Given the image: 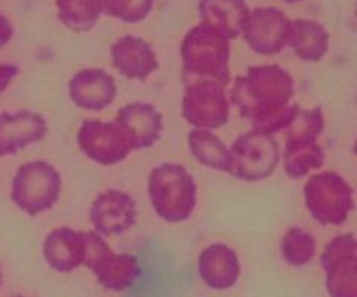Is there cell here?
<instances>
[{
    "label": "cell",
    "mask_w": 357,
    "mask_h": 297,
    "mask_svg": "<svg viewBox=\"0 0 357 297\" xmlns=\"http://www.w3.org/2000/svg\"><path fill=\"white\" fill-rule=\"evenodd\" d=\"M293 37V21L275 7H258L250 10L243 38L251 51L272 56L288 47Z\"/></svg>",
    "instance_id": "12"
},
{
    "label": "cell",
    "mask_w": 357,
    "mask_h": 297,
    "mask_svg": "<svg viewBox=\"0 0 357 297\" xmlns=\"http://www.w3.org/2000/svg\"><path fill=\"white\" fill-rule=\"evenodd\" d=\"M13 24H10V21L7 19L3 14H0V47H3V45L7 44V42L13 38Z\"/></svg>",
    "instance_id": "27"
},
{
    "label": "cell",
    "mask_w": 357,
    "mask_h": 297,
    "mask_svg": "<svg viewBox=\"0 0 357 297\" xmlns=\"http://www.w3.org/2000/svg\"><path fill=\"white\" fill-rule=\"evenodd\" d=\"M295 96L293 77L278 65L251 66L234 80L230 104L248 118L253 131L274 136L288 127L300 106L291 103Z\"/></svg>",
    "instance_id": "1"
},
{
    "label": "cell",
    "mask_w": 357,
    "mask_h": 297,
    "mask_svg": "<svg viewBox=\"0 0 357 297\" xmlns=\"http://www.w3.org/2000/svg\"><path fill=\"white\" fill-rule=\"evenodd\" d=\"M47 134V122L35 111L21 110L0 115V156L14 155L20 150L42 141Z\"/></svg>",
    "instance_id": "16"
},
{
    "label": "cell",
    "mask_w": 357,
    "mask_h": 297,
    "mask_svg": "<svg viewBox=\"0 0 357 297\" xmlns=\"http://www.w3.org/2000/svg\"><path fill=\"white\" fill-rule=\"evenodd\" d=\"M131 139L135 150L152 148L164 131V117L153 104L136 101L121 108L115 118Z\"/></svg>",
    "instance_id": "15"
},
{
    "label": "cell",
    "mask_w": 357,
    "mask_h": 297,
    "mask_svg": "<svg viewBox=\"0 0 357 297\" xmlns=\"http://www.w3.org/2000/svg\"><path fill=\"white\" fill-rule=\"evenodd\" d=\"M230 152L229 174L246 183H257L271 177L281 163V150L274 136L253 131L241 134Z\"/></svg>",
    "instance_id": "7"
},
{
    "label": "cell",
    "mask_w": 357,
    "mask_h": 297,
    "mask_svg": "<svg viewBox=\"0 0 357 297\" xmlns=\"http://www.w3.org/2000/svg\"><path fill=\"white\" fill-rule=\"evenodd\" d=\"M68 96L80 110L103 111L117 96L115 79L101 68L80 70L70 79Z\"/></svg>",
    "instance_id": "14"
},
{
    "label": "cell",
    "mask_w": 357,
    "mask_h": 297,
    "mask_svg": "<svg viewBox=\"0 0 357 297\" xmlns=\"http://www.w3.org/2000/svg\"><path fill=\"white\" fill-rule=\"evenodd\" d=\"M356 17H357V6H356Z\"/></svg>",
    "instance_id": "30"
},
{
    "label": "cell",
    "mask_w": 357,
    "mask_h": 297,
    "mask_svg": "<svg viewBox=\"0 0 357 297\" xmlns=\"http://www.w3.org/2000/svg\"><path fill=\"white\" fill-rule=\"evenodd\" d=\"M282 2H288V3H296V2H300V0H282Z\"/></svg>",
    "instance_id": "29"
},
{
    "label": "cell",
    "mask_w": 357,
    "mask_h": 297,
    "mask_svg": "<svg viewBox=\"0 0 357 297\" xmlns=\"http://www.w3.org/2000/svg\"><path fill=\"white\" fill-rule=\"evenodd\" d=\"M181 115L194 129L215 131L223 127L230 117L227 87L211 80H199L185 86Z\"/></svg>",
    "instance_id": "9"
},
{
    "label": "cell",
    "mask_w": 357,
    "mask_h": 297,
    "mask_svg": "<svg viewBox=\"0 0 357 297\" xmlns=\"http://www.w3.org/2000/svg\"><path fill=\"white\" fill-rule=\"evenodd\" d=\"M101 14L117 17L124 23H139L150 13L155 0H100Z\"/></svg>",
    "instance_id": "25"
},
{
    "label": "cell",
    "mask_w": 357,
    "mask_h": 297,
    "mask_svg": "<svg viewBox=\"0 0 357 297\" xmlns=\"http://www.w3.org/2000/svg\"><path fill=\"white\" fill-rule=\"evenodd\" d=\"M16 297H23V296H16Z\"/></svg>",
    "instance_id": "31"
},
{
    "label": "cell",
    "mask_w": 357,
    "mask_h": 297,
    "mask_svg": "<svg viewBox=\"0 0 357 297\" xmlns=\"http://www.w3.org/2000/svg\"><path fill=\"white\" fill-rule=\"evenodd\" d=\"M86 232L72 228H56L45 236L44 257L52 270L70 273L86 261Z\"/></svg>",
    "instance_id": "19"
},
{
    "label": "cell",
    "mask_w": 357,
    "mask_h": 297,
    "mask_svg": "<svg viewBox=\"0 0 357 297\" xmlns=\"http://www.w3.org/2000/svg\"><path fill=\"white\" fill-rule=\"evenodd\" d=\"M282 257L289 266H305L316 256V239L300 228H291L282 236Z\"/></svg>",
    "instance_id": "24"
},
{
    "label": "cell",
    "mask_w": 357,
    "mask_h": 297,
    "mask_svg": "<svg viewBox=\"0 0 357 297\" xmlns=\"http://www.w3.org/2000/svg\"><path fill=\"white\" fill-rule=\"evenodd\" d=\"M199 14L202 23L229 40H234L243 35L244 24L250 16V7L244 0H201Z\"/></svg>",
    "instance_id": "20"
},
{
    "label": "cell",
    "mask_w": 357,
    "mask_h": 297,
    "mask_svg": "<svg viewBox=\"0 0 357 297\" xmlns=\"http://www.w3.org/2000/svg\"><path fill=\"white\" fill-rule=\"evenodd\" d=\"M331 297H357V239L352 233L335 236L321 254Z\"/></svg>",
    "instance_id": "11"
},
{
    "label": "cell",
    "mask_w": 357,
    "mask_h": 297,
    "mask_svg": "<svg viewBox=\"0 0 357 297\" xmlns=\"http://www.w3.org/2000/svg\"><path fill=\"white\" fill-rule=\"evenodd\" d=\"M86 261L101 285L108 291L122 292L142 277V266L136 256L115 254L105 239L96 232H86Z\"/></svg>",
    "instance_id": "8"
},
{
    "label": "cell",
    "mask_w": 357,
    "mask_h": 297,
    "mask_svg": "<svg viewBox=\"0 0 357 297\" xmlns=\"http://www.w3.org/2000/svg\"><path fill=\"white\" fill-rule=\"evenodd\" d=\"M201 280L213 291H227L237 284L241 263L236 250L225 243H213L199 256Z\"/></svg>",
    "instance_id": "18"
},
{
    "label": "cell",
    "mask_w": 357,
    "mask_h": 297,
    "mask_svg": "<svg viewBox=\"0 0 357 297\" xmlns=\"http://www.w3.org/2000/svg\"><path fill=\"white\" fill-rule=\"evenodd\" d=\"M289 47L302 61L319 63L330 49V33L317 21L295 19Z\"/></svg>",
    "instance_id": "21"
},
{
    "label": "cell",
    "mask_w": 357,
    "mask_h": 297,
    "mask_svg": "<svg viewBox=\"0 0 357 297\" xmlns=\"http://www.w3.org/2000/svg\"><path fill=\"white\" fill-rule=\"evenodd\" d=\"M56 7L59 21L77 33L93 30L101 16L100 0H56Z\"/></svg>",
    "instance_id": "23"
},
{
    "label": "cell",
    "mask_w": 357,
    "mask_h": 297,
    "mask_svg": "<svg viewBox=\"0 0 357 297\" xmlns=\"http://www.w3.org/2000/svg\"><path fill=\"white\" fill-rule=\"evenodd\" d=\"M305 207L323 226H340L354 209V190L333 170L314 174L303 186Z\"/></svg>",
    "instance_id": "5"
},
{
    "label": "cell",
    "mask_w": 357,
    "mask_h": 297,
    "mask_svg": "<svg viewBox=\"0 0 357 297\" xmlns=\"http://www.w3.org/2000/svg\"><path fill=\"white\" fill-rule=\"evenodd\" d=\"M17 66L14 65H0V94L9 87V83L13 82L14 77L17 75Z\"/></svg>",
    "instance_id": "26"
},
{
    "label": "cell",
    "mask_w": 357,
    "mask_h": 297,
    "mask_svg": "<svg viewBox=\"0 0 357 297\" xmlns=\"http://www.w3.org/2000/svg\"><path fill=\"white\" fill-rule=\"evenodd\" d=\"M181 61L185 86L199 80H211L223 87L230 83V40L208 24H197L185 35Z\"/></svg>",
    "instance_id": "2"
},
{
    "label": "cell",
    "mask_w": 357,
    "mask_h": 297,
    "mask_svg": "<svg viewBox=\"0 0 357 297\" xmlns=\"http://www.w3.org/2000/svg\"><path fill=\"white\" fill-rule=\"evenodd\" d=\"M91 225L101 236L122 235L135 226L138 207L135 198L121 190H107L91 204Z\"/></svg>",
    "instance_id": "13"
},
{
    "label": "cell",
    "mask_w": 357,
    "mask_h": 297,
    "mask_svg": "<svg viewBox=\"0 0 357 297\" xmlns=\"http://www.w3.org/2000/svg\"><path fill=\"white\" fill-rule=\"evenodd\" d=\"M112 63L122 77L145 82L157 68L159 59L146 40L132 35L119 38L110 49Z\"/></svg>",
    "instance_id": "17"
},
{
    "label": "cell",
    "mask_w": 357,
    "mask_h": 297,
    "mask_svg": "<svg viewBox=\"0 0 357 297\" xmlns=\"http://www.w3.org/2000/svg\"><path fill=\"white\" fill-rule=\"evenodd\" d=\"M324 131V113L319 106L296 111V117L284 129L286 146L281 153L286 176L302 179L310 170L324 166V150L317 145V138Z\"/></svg>",
    "instance_id": "4"
},
{
    "label": "cell",
    "mask_w": 357,
    "mask_h": 297,
    "mask_svg": "<svg viewBox=\"0 0 357 297\" xmlns=\"http://www.w3.org/2000/svg\"><path fill=\"white\" fill-rule=\"evenodd\" d=\"M352 152H354V155L357 156V139H356V143H354V148H352Z\"/></svg>",
    "instance_id": "28"
},
{
    "label": "cell",
    "mask_w": 357,
    "mask_h": 297,
    "mask_svg": "<svg viewBox=\"0 0 357 297\" xmlns=\"http://www.w3.org/2000/svg\"><path fill=\"white\" fill-rule=\"evenodd\" d=\"M80 152L100 166H115L135 152L131 139L117 122L86 120L77 131Z\"/></svg>",
    "instance_id": "10"
},
{
    "label": "cell",
    "mask_w": 357,
    "mask_h": 297,
    "mask_svg": "<svg viewBox=\"0 0 357 297\" xmlns=\"http://www.w3.org/2000/svg\"><path fill=\"white\" fill-rule=\"evenodd\" d=\"M187 139L188 150H190L192 156H194L201 166L229 174V146H227L215 132L206 131V129H192V131L188 132Z\"/></svg>",
    "instance_id": "22"
},
{
    "label": "cell",
    "mask_w": 357,
    "mask_h": 297,
    "mask_svg": "<svg viewBox=\"0 0 357 297\" xmlns=\"http://www.w3.org/2000/svg\"><path fill=\"white\" fill-rule=\"evenodd\" d=\"M61 186L58 169L44 160H35L17 169L10 186V198L28 216H38L54 207Z\"/></svg>",
    "instance_id": "6"
},
{
    "label": "cell",
    "mask_w": 357,
    "mask_h": 297,
    "mask_svg": "<svg viewBox=\"0 0 357 297\" xmlns=\"http://www.w3.org/2000/svg\"><path fill=\"white\" fill-rule=\"evenodd\" d=\"M146 190L155 214L171 225L187 221L197 205V183L180 163L153 167Z\"/></svg>",
    "instance_id": "3"
}]
</instances>
